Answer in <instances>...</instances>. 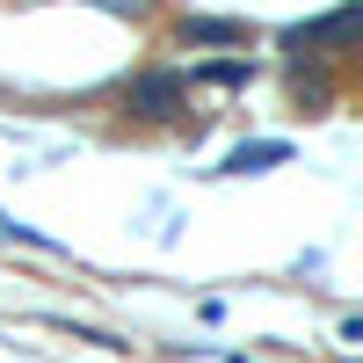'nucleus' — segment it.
Segmentation results:
<instances>
[{"instance_id":"obj_1","label":"nucleus","mask_w":363,"mask_h":363,"mask_svg":"<svg viewBox=\"0 0 363 363\" xmlns=\"http://www.w3.org/2000/svg\"><path fill=\"white\" fill-rule=\"evenodd\" d=\"M124 109L145 116V124H174L182 109H189V73H174V66H145L124 80Z\"/></svg>"},{"instance_id":"obj_2","label":"nucleus","mask_w":363,"mask_h":363,"mask_svg":"<svg viewBox=\"0 0 363 363\" xmlns=\"http://www.w3.org/2000/svg\"><path fill=\"white\" fill-rule=\"evenodd\" d=\"M349 37H356V0H349V8H335V15H320V22L284 29V51H291V66H306V58L320 66V58H342Z\"/></svg>"},{"instance_id":"obj_3","label":"nucleus","mask_w":363,"mask_h":363,"mask_svg":"<svg viewBox=\"0 0 363 363\" xmlns=\"http://www.w3.org/2000/svg\"><path fill=\"white\" fill-rule=\"evenodd\" d=\"M174 44L182 51H225V44H247V22H233V15H182Z\"/></svg>"},{"instance_id":"obj_4","label":"nucleus","mask_w":363,"mask_h":363,"mask_svg":"<svg viewBox=\"0 0 363 363\" xmlns=\"http://www.w3.org/2000/svg\"><path fill=\"white\" fill-rule=\"evenodd\" d=\"M284 160H291L284 138H247V145L225 153V174H262V167H284Z\"/></svg>"},{"instance_id":"obj_5","label":"nucleus","mask_w":363,"mask_h":363,"mask_svg":"<svg viewBox=\"0 0 363 363\" xmlns=\"http://www.w3.org/2000/svg\"><path fill=\"white\" fill-rule=\"evenodd\" d=\"M291 102L298 109H335V80L320 66H291Z\"/></svg>"},{"instance_id":"obj_6","label":"nucleus","mask_w":363,"mask_h":363,"mask_svg":"<svg viewBox=\"0 0 363 363\" xmlns=\"http://www.w3.org/2000/svg\"><path fill=\"white\" fill-rule=\"evenodd\" d=\"M189 80H203V87H247L255 66H247V58H211V66H196Z\"/></svg>"},{"instance_id":"obj_7","label":"nucleus","mask_w":363,"mask_h":363,"mask_svg":"<svg viewBox=\"0 0 363 363\" xmlns=\"http://www.w3.org/2000/svg\"><path fill=\"white\" fill-rule=\"evenodd\" d=\"M87 8H102V15H124V22H145V15H153V0H87Z\"/></svg>"}]
</instances>
